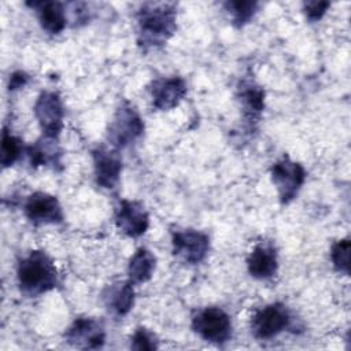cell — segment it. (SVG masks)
Here are the masks:
<instances>
[{"label":"cell","instance_id":"6da1fadb","mask_svg":"<svg viewBox=\"0 0 351 351\" xmlns=\"http://www.w3.org/2000/svg\"><path fill=\"white\" fill-rule=\"evenodd\" d=\"M136 21L138 47L144 52L160 48L177 30V5L165 1L144 3Z\"/></svg>","mask_w":351,"mask_h":351},{"label":"cell","instance_id":"3957f363","mask_svg":"<svg viewBox=\"0 0 351 351\" xmlns=\"http://www.w3.org/2000/svg\"><path fill=\"white\" fill-rule=\"evenodd\" d=\"M144 119L137 108L128 100H123L108 125L107 140L117 151L128 148L137 143L144 134Z\"/></svg>","mask_w":351,"mask_h":351},{"label":"cell","instance_id":"7c38bea8","mask_svg":"<svg viewBox=\"0 0 351 351\" xmlns=\"http://www.w3.org/2000/svg\"><path fill=\"white\" fill-rule=\"evenodd\" d=\"M93 174L96 184L103 189H115L122 173V159L115 148L96 147L92 151Z\"/></svg>","mask_w":351,"mask_h":351},{"label":"cell","instance_id":"ba28073f","mask_svg":"<svg viewBox=\"0 0 351 351\" xmlns=\"http://www.w3.org/2000/svg\"><path fill=\"white\" fill-rule=\"evenodd\" d=\"M33 112L43 136L59 138L64 119V106L60 95L53 90L41 92L34 103Z\"/></svg>","mask_w":351,"mask_h":351},{"label":"cell","instance_id":"8992f818","mask_svg":"<svg viewBox=\"0 0 351 351\" xmlns=\"http://www.w3.org/2000/svg\"><path fill=\"white\" fill-rule=\"evenodd\" d=\"M270 178L277 189L278 199L282 204L291 203L299 193L306 180V170L289 156H284L270 167Z\"/></svg>","mask_w":351,"mask_h":351},{"label":"cell","instance_id":"4fadbf2b","mask_svg":"<svg viewBox=\"0 0 351 351\" xmlns=\"http://www.w3.org/2000/svg\"><path fill=\"white\" fill-rule=\"evenodd\" d=\"M148 89L152 106L159 111H170L176 108L188 92L186 82L180 75L156 78L149 84Z\"/></svg>","mask_w":351,"mask_h":351},{"label":"cell","instance_id":"603a6c76","mask_svg":"<svg viewBox=\"0 0 351 351\" xmlns=\"http://www.w3.org/2000/svg\"><path fill=\"white\" fill-rule=\"evenodd\" d=\"M130 348L133 350H156L159 348V340L156 335L147 328H137L130 337Z\"/></svg>","mask_w":351,"mask_h":351},{"label":"cell","instance_id":"ffe728a7","mask_svg":"<svg viewBox=\"0 0 351 351\" xmlns=\"http://www.w3.org/2000/svg\"><path fill=\"white\" fill-rule=\"evenodd\" d=\"M258 7L259 3L254 0H230L223 3V8L230 16L232 25L237 29L245 26L254 18Z\"/></svg>","mask_w":351,"mask_h":351},{"label":"cell","instance_id":"5bb4252c","mask_svg":"<svg viewBox=\"0 0 351 351\" xmlns=\"http://www.w3.org/2000/svg\"><path fill=\"white\" fill-rule=\"evenodd\" d=\"M237 99L241 106L244 121L254 126L259 122L265 110V89L251 77H244L237 85Z\"/></svg>","mask_w":351,"mask_h":351},{"label":"cell","instance_id":"ac0fdd59","mask_svg":"<svg viewBox=\"0 0 351 351\" xmlns=\"http://www.w3.org/2000/svg\"><path fill=\"white\" fill-rule=\"evenodd\" d=\"M106 307L117 317L126 315L134 304L133 282L129 280L107 285L101 293Z\"/></svg>","mask_w":351,"mask_h":351},{"label":"cell","instance_id":"2e32d148","mask_svg":"<svg viewBox=\"0 0 351 351\" xmlns=\"http://www.w3.org/2000/svg\"><path fill=\"white\" fill-rule=\"evenodd\" d=\"M26 5L36 11L38 23L44 32L51 36L59 34L67 25L66 7L60 1L44 0V1H27Z\"/></svg>","mask_w":351,"mask_h":351},{"label":"cell","instance_id":"7402d4cb","mask_svg":"<svg viewBox=\"0 0 351 351\" xmlns=\"http://www.w3.org/2000/svg\"><path fill=\"white\" fill-rule=\"evenodd\" d=\"M350 251L351 244L348 239L337 240L330 248V261L335 270L340 274H350Z\"/></svg>","mask_w":351,"mask_h":351},{"label":"cell","instance_id":"44dd1931","mask_svg":"<svg viewBox=\"0 0 351 351\" xmlns=\"http://www.w3.org/2000/svg\"><path fill=\"white\" fill-rule=\"evenodd\" d=\"M26 152V147L23 145V141L14 136L5 126L3 128L1 133V166L3 169H7L12 166L21 155Z\"/></svg>","mask_w":351,"mask_h":351},{"label":"cell","instance_id":"d4e9b609","mask_svg":"<svg viewBox=\"0 0 351 351\" xmlns=\"http://www.w3.org/2000/svg\"><path fill=\"white\" fill-rule=\"evenodd\" d=\"M30 77L29 74H26L25 71L22 70H18V71H14L11 75H10V80H8V89L11 92L14 90H18L21 88H23L27 82H29Z\"/></svg>","mask_w":351,"mask_h":351},{"label":"cell","instance_id":"9a60e30c","mask_svg":"<svg viewBox=\"0 0 351 351\" xmlns=\"http://www.w3.org/2000/svg\"><path fill=\"white\" fill-rule=\"evenodd\" d=\"M247 269L256 280H269L277 274L278 254L274 244L262 241L256 244L247 258Z\"/></svg>","mask_w":351,"mask_h":351},{"label":"cell","instance_id":"9c48e42d","mask_svg":"<svg viewBox=\"0 0 351 351\" xmlns=\"http://www.w3.org/2000/svg\"><path fill=\"white\" fill-rule=\"evenodd\" d=\"M25 217L33 225H58L64 219L63 208L56 196L47 192H33L23 203Z\"/></svg>","mask_w":351,"mask_h":351},{"label":"cell","instance_id":"d6986e66","mask_svg":"<svg viewBox=\"0 0 351 351\" xmlns=\"http://www.w3.org/2000/svg\"><path fill=\"white\" fill-rule=\"evenodd\" d=\"M156 267L155 255L145 247H140L132 255L128 265V280L134 284H144L154 276Z\"/></svg>","mask_w":351,"mask_h":351},{"label":"cell","instance_id":"e0dca14e","mask_svg":"<svg viewBox=\"0 0 351 351\" xmlns=\"http://www.w3.org/2000/svg\"><path fill=\"white\" fill-rule=\"evenodd\" d=\"M26 155L32 167H51L53 170L62 169V148L58 138L43 136L34 144L26 147Z\"/></svg>","mask_w":351,"mask_h":351},{"label":"cell","instance_id":"7a4b0ae2","mask_svg":"<svg viewBox=\"0 0 351 351\" xmlns=\"http://www.w3.org/2000/svg\"><path fill=\"white\" fill-rule=\"evenodd\" d=\"M16 281L21 293L27 298H37L58 287L59 271L45 251L33 250L19 259Z\"/></svg>","mask_w":351,"mask_h":351},{"label":"cell","instance_id":"cb8c5ba5","mask_svg":"<svg viewBox=\"0 0 351 351\" xmlns=\"http://www.w3.org/2000/svg\"><path fill=\"white\" fill-rule=\"evenodd\" d=\"M329 7H330L329 1H304L303 3V11L306 14V18L310 22L319 21L325 15Z\"/></svg>","mask_w":351,"mask_h":351},{"label":"cell","instance_id":"52a82bcc","mask_svg":"<svg viewBox=\"0 0 351 351\" xmlns=\"http://www.w3.org/2000/svg\"><path fill=\"white\" fill-rule=\"evenodd\" d=\"M173 255L186 265L202 263L210 251V237L196 229H177L171 232Z\"/></svg>","mask_w":351,"mask_h":351},{"label":"cell","instance_id":"8fae6325","mask_svg":"<svg viewBox=\"0 0 351 351\" xmlns=\"http://www.w3.org/2000/svg\"><path fill=\"white\" fill-rule=\"evenodd\" d=\"M114 221L117 229L132 239L143 236L149 228V214L138 200H121L115 210Z\"/></svg>","mask_w":351,"mask_h":351},{"label":"cell","instance_id":"5b68a950","mask_svg":"<svg viewBox=\"0 0 351 351\" xmlns=\"http://www.w3.org/2000/svg\"><path fill=\"white\" fill-rule=\"evenodd\" d=\"M250 325L255 339L270 340L292 325V314L284 303L274 302L256 310Z\"/></svg>","mask_w":351,"mask_h":351},{"label":"cell","instance_id":"30bf717a","mask_svg":"<svg viewBox=\"0 0 351 351\" xmlns=\"http://www.w3.org/2000/svg\"><path fill=\"white\" fill-rule=\"evenodd\" d=\"M66 341L80 350H97L106 341L104 325L93 317H78L64 332Z\"/></svg>","mask_w":351,"mask_h":351},{"label":"cell","instance_id":"277c9868","mask_svg":"<svg viewBox=\"0 0 351 351\" xmlns=\"http://www.w3.org/2000/svg\"><path fill=\"white\" fill-rule=\"evenodd\" d=\"M192 330L204 341L223 344L232 337L230 315L221 307L210 306L199 310L192 317Z\"/></svg>","mask_w":351,"mask_h":351}]
</instances>
